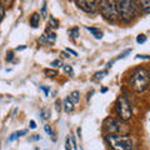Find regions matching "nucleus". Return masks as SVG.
Wrapping results in <instances>:
<instances>
[{
  "mask_svg": "<svg viewBox=\"0 0 150 150\" xmlns=\"http://www.w3.org/2000/svg\"><path fill=\"white\" fill-rule=\"evenodd\" d=\"M67 53L71 54V55H74V56H78V53H76V51L73 50V49H70V48H68V49H67Z\"/></svg>",
  "mask_w": 150,
  "mask_h": 150,
  "instance_id": "a878e982",
  "label": "nucleus"
},
{
  "mask_svg": "<svg viewBox=\"0 0 150 150\" xmlns=\"http://www.w3.org/2000/svg\"><path fill=\"white\" fill-rule=\"evenodd\" d=\"M40 115H41V118H43L44 120H46V119H49L50 118V111L49 110H41L40 111Z\"/></svg>",
  "mask_w": 150,
  "mask_h": 150,
  "instance_id": "6ab92c4d",
  "label": "nucleus"
},
{
  "mask_svg": "<svg viewBox=\"0 0 150 150\" xmlns=\"http://www.w3.org/2000/svg\"><path fill=\"white\" fill-rule=\"evenodd\" d=\"M103 1H104V0H95V3H96V5H98V6H100Z\"/></svg>",
  "mask_w": 150,
  "mask_h": 150,
  "instance_id": "72a5a7b5",
  "label": "nucleus"
},
{
  "mask_svg": "<svg viewBox=\"0 0 150 150\" xmlns=\"http://www.w3.org/2000/svg\"><path fill=\"white\" fill-rule=\"evenodd\" d=\"M39 23H40V14L39 13H34L30 16V25L33 28H38L39 26Z\"/></svg>",
  "mask_w": 150,
  "mask_h": 150,
  "instance_id": "6e6552de",
  "label": "nucleus"
},
{
  "mask_svg": "<svg viewBox=\"0 0 150 150\" xmlns=\"http://www.w3.org/2000/svg\"><path fill=\"white\" fill-rule=\"evenodd\" d=\"M63 69H64L65 73L70 75V76H74V70H73V68L70 67V65H63Z\"/></svg>",
  "mask_w": 150,
  "mask_h": 150,
  "instance_id": "2eb2a0df",
  "label": "nucleus"
},
{
  "mask_svg": "<svg viewBox=\"0 0 150 150\" xmlns=\"http://www.w3.org/2000/svg\"><path fill=\"white\" fill-rule=\"evenodd\" d=\"M86 30H88V31H90L91 34H93V36L95 38V39H101V38H103V31H101L100 29H96V28H89V26H86Z\"/></svg>",
  "mask_w": 150,
  "mask_h": 150,
  "instance_id": "1a4fd4ad",
  "label": "nucleus"
},
{
  "mask_svg": "<svg viewBox=\"0 0 150 150\" xmlns=\"http://www.w3.org/2000/svg\"><path fill=\"white\" fill-rule=\"evenodd\" d=\"M26 48V46H18V48H16V50H24Z\"/></svg>",
  "mask_w": 150,
  "mask_h": 150,
  "instance_id": "f704fd0d",
  "label": "nucleus"
},
{
  "mask_svg": "<svg viewBox=\"0 0 150 150\" xmlns=\"http://www.w3.org/2000/svg\"><path fill=\"white\" fill-rule=\"evenodd\" d=\"M50 21L53 23V26H54V28H58V26H59V23H58V20H56V19H54L53 16H50Z\"/></svg>",
  "mask_w": 150,
  "mask_h": 150,
  "instance_id": "393cba45",
  "label": "nucleus"
},
{
  "mask_svg": "<svg viewBox=\"0 0 150 150\" xmlns=\"http://www.w3.org/2000/svg\"><path fill=\"white\" fill-rule=\"evenodd\" d=\"M64 110L65 112H71L74 110V104L69 98H65V100H64Z\"/></svg>",
  "mask_w": 150,
  "mask_h": 150,
  "instance_id": "9d476101",
  "label": "nucleus"
},
{
  "mask_svg": "<svg viewBox=\"0 0 150 150\" xmlns=\"http://www.w3.org/2000/svg\"><path fill=\"white\" fill-rule=\"evenodd\" d=\"M145 41H146V36H145L144 34H140L137 36V43L138 44H144Z\"/></svg>",
  "mask_w": 150,
  "mask_h": 150,
  "instance_id": "f3484780",
  "label": "nucleus"
},
{
  "mask_svg": "<svg viewBox=\"0 0 150 150\" xmlns=\"http://www.w3.org/2000/svg\"><path fill=\"white\" fill-rule=\"evenodd\" d=\"M40 89H41V90H44V93H45V95H49V89H48V88L40 86Z\"/></svg>",
  "mask_w": 150,
  "mask_h": 150,
  "instance_id": "7c9ffc66",
  "label": "nucleus"
},
{
  "mask_svg": "<svg viewBox=\"0 0 150 150\" xmlns=\"http://www.w3.org/2000/svg\"><path fill=\"white\" fill-rule=\"evenodd\" d=\"M76 5L86 13H94L98 6L95 0H76Z\"/></svg>",
  "mask_w": 150,
  "mask_h": 150,
  "instance_id": "0eeeda50",
  "label": "nucleus"
},
{
  "mask_svg": "<svg viewBox=\"0 0 150 150\" xmlns=\"http://www.w3.org/2000/svg\"><path fill=\"white\" fill-rule=\"evenodd\" d=\"M130 86L134 91L143 93L149 86V71L145 68H139L131 74Z\"/></svg>",
  "mask_w": 150,
  "mask_h": 150,
  "instance_id": "f257e3e1",
  "label": "nucleus"
},
{
  "mask_svg": "<svg viewBox=\"0 0 150 150\" xmlns=\"http://www.w3.org/2000/svg\"><path fill=\"white\" fill-rule=\"evenodd\" d=\"M48 38H49V40L51 39V41H54V40L56 39V36H55L54 33H53V34H49V35H48Z\"/></svg>",
  "mask_w": 150,
  "mask_h": 150,
  "instance_id": "c756f323",
  "label": "nucleus"
},
{
  "mask_svg": "<svg viewBox=\"0 0 150 150\" xmlns=\"http://www.w3.org/2000/svg\"><path fill=\"white\" fill-rule=\"evenodd\" d=\"M44 130H45V133H46V134H49V135H50V137H51V138H53V140H56V137H55V133H54V131H53V129H51V128H50V126H49V125H45V126H44Z\"/></svg>",
  "mask_w": 150,
  "mask_h": 150,
  "instance_id": "ddd939ff",
  "label": "nucleus"
},
{
  "mask_svg": "<svg viewBox=\"0 0 150 150\" xmlns=\"http://www.w3.org/2000/svg\"><path fill=\"white\" fill-rule=\"evenodd\" d=\"M131 53V49H126L125 51H124V53H121L119 56H118V58H116L115 60H120V59H124V58H126V56H128V54H130Z\"/></svg>",
  "mask_w": 150,
  "mask_h": 150,
  "instance_id": "aec40b11",
  "label": "nucleus"
},
{
  "mask_svg": "<svg viewBox=\"0 0 150 150\" xmlns=\"http://www.w3.org/2000/svg\"><path fill=\"white\" fill-rule=\"evenodd\" d=\"M137 59H149V56H146V55H145V56H143V55H138V56H137Z\"/></svg>",
  "mask_w": 150,
  "mask_h": 150,
  "instance_id": "2f4dec72",
  "label": "nucleus"
},
{
  "mask_svg": "<svg viewBox=\"0 0 150 150\" xmlns=\"http://www.w3.org/2000/svg\"><path fill=\"white\" fill-rule=\"evenodd\" d=\"M45 75L48 78H54L58 75V70H53V69H46L45 70Z\"/></svg>",
  "mask_w": 150,
  "mask_h": 150,
  "instance_id": "4468645a",
  "label": "nucleus"
},
{
  "mask_svg": "<svg viewBox=\"0 0 150 150\" xmlns=\"http://www.w3.org/2000/svg\"><path fill=\"white\" fill-rule=\"evenodd\" d=\"M13 58H14V53H13V51H9L8 56H6V60H8V62H10V60H13Z\"/></svg>",
  "mask_w": 150,
  "mask_h": 150,
  "instance_id": "bb28decb",
  "label": "nucleus"
},
{
  "mask_svg": "<svg viewBox=\"0 0 150 150\" xmlns=\"http://www.w3.org/2000/svg\"><path fill=\"white\" fill-rule=\"evenodd\" d=\"M116 114H118L119 118L123 121H128L131 119V115H133V111H131V105L129 100L126 99L125 96H119L118 100H116Z\"/></svg>",
  "mask_w": 150,
  "mask_h": 150,
  "instance_id": "20e7f679",
  "label": "nucleus"
},
{
  "mask_svg": "<svg viewBox=\"0 0 150 150\" xmlns=\"http://www.w3.org/2000/svg\"><path fill=\"white\" fill-rule=\"evenodd\" d=\"M41 138H40V135H35V137H33L31 138V140H40Z\"/></svg>",
  "mask_w": 150,
  "mask_h": 150,
  "instance_id": "473e14b6",
  "label": "nucleus"
},
{
  "mask_svg": "<svg viewBox=\"0 0 150 150\" xmlns=\"http://www.w3.org/2000/svg\"><path fill=\"white\" fill-rule=\"evenodd\" d=\"M4 15H5V8H4V5H3L1 3H0V21L3 20Z\"/></svg>",
  "mask_w": 150,
  "mask_h": 150,
  "instance_id": "412c9836",
  "label": "nucleus"
},
{
  "mask_svg": "<svg viewBox=\"0 0 150 150\" xmlns=\"http://www.w3.org/2000/svg\"><path fill=\"white\" fill-rule=\"evenodd\" d=\"M69 35H71V38L76 39V38H79V29L78 28H73L71 30H69Z\"/></svg>",
  "mask_w": 150,
  "mask_h": 150,
  "instance_id": "dca6fc26",
  "label": "nucleus"
},
{
  "mask_svg": "<svg viewBox=\"0 0 150 150\" xmlns=\"http://www.w3.org/2000/svg\"><path fill=\"white\" fill-rule=\"evenodd\" d=\"M118 16L123 19V21L130 23L137 15V5L134 0H115Z\"/></svg>",
  "mask_w": 150,
  "mask_h": 150,
  "instance_id": "f03ea898",
  "label": "nucleus"
},
{
  "mask_svg": "<svg viewBox=\"0 0 150 150\" xmlns=\"http://www.w3.org/2000/svg\"><path fill=\"white\" fill-rule=\"evenodd\" d=\"M28 134V130H20V131H16V133H14L10 135V138H9V142H14V140H16L19 138L24 137V135Z\"/></svg>",
  "mask_w": 150,
  "mask_h": 150,
  "instance_id": "9b49d317",
  "label": "nucleus"
},
{
  "mask_svg": "<svg viewBox=\"0 0 150 150\" xmlns=\"http://www.w3.org/2000/svg\"><path fill=\"white\" fill-rule=\"evenodd\" d=\"M65 150H71V145H70V138H67V140H65Z\"/></svg>",
  "mask_w": 150,
  "mask_h": 150,
  "instance_id": "5701e85b",
  "label": "nucleus"
},
{
  "mask_svg": "<svg viewBox=\"0 0 150 150\" xmlns=\"http://www.w3.org/2000/svg\"><path fill=\"white\" fill-rule=\"evenodd\" d=\"M69 99L71 100V103H73L74 105H75V104H78V103L80 101V94H79V91H73L71 94H70Z\"/></svg>",
  "mask_w": 150,
  "mask_h": 150,
  "instance_id": "f8f14e48",
  "label": "nucleus"
},
{
  "mask_svg": "<svg viewBox=\"0 0 150 150\" xmlns=\"http://www.w3.org/2000/svg\"><path fill=\"white\" fill-rule=\"evenodd\" d=\"M105 140L108 145L112 150H133V142L128 135H105Z\"/></svg>",
  "mask_w": 150,
  "mask_h": 150,
  "instance_id": "7ed1b4c3",
  "label": "nucleus"
},
{
  "mask_svg": "<svg viewBox=\"0 0 150 150\" xmlns=\"http://www.w3.org/2000/svg\"><path fill=\"white\" fill-rule=\"evenodd\" d=\"M41 15H43V18H46V3L45 1L43 4V9H41Z\"/></svg>",
  "mask_w": 150,
  "mask_h": 150,
  "instance_id": "b1692460",
  "label": "nucleus"
},
{
  "mask_svg": "<svg viewBox=\"0 0 150 150\" xmlns=\"http://www.w3.org/2000/svg\"><path fill=\"white\" fill-rule=\"evenodd\" d=\"M60 105H62V103H60L59 100H56L55 101V108H56V110H58V111H60V108H62Z\"/></svg>",
  "mask_w": 150,
  "mask_h": 150,
  "instance_id": "cd10ccee",
  "label": "nucleus"
},
{
  "mask_svg": "<svg viewBox=\"0 0 150 150\" xmlns=\"http://www.w3.org/2000/svg\"><path fill=\"white\" fill-rule=\"evenodd\" d=\"M62 55L64 56V58H69V55H68V53H67V51H64V53H63Z\"/></svg>",
  "mask_w": 150,
  "mask_h": 150,
  "instance_id": "c9c22d12",
  "label": "nucleus"
},
{
  "mask_svg": "<svg viewBox=\"0 0 150 150\" xmlns=\"http://www.w3.org/2000/svg\"><path fill=\"white\" fill-rule=\"evenodd\" d=\"M106 74H108L106 70H104V71H99V73H96V74H95V76H94V78H95L96 80H101V79L104 78Z\"/></svg>",
  "mask_w": 150,
  "mask_h": 150,
  "instance_id": "a211bd4d",
  "label": "nucleus"
},
{
  "mask_svg": "<svg viewBox=\"0 0 150 150\" xmlns=\"http://www.w3.org/2000/svg\"><path fill=\"white\" fill-rule=\"evenodd\" d=\"M101 14L108 21L114 23L118 19V11H116L115 0H104L100 5Z\"/></svg>",
  "mask_w": 150,
  "mask_h": 150,
  "instance_id": "39448f33",
  "label": "nucleus"
},
{
  "mask_svg": "<svg viewBox=\"0 0 150 150\" xmlns=\"http://www.w3.org/2000/svg\"><path fill=\"white\" fill-rule=\"evenodd\" d=\"M29 125H30V128H31V129H35V128H36V123H35L34 120H30Z\"/></svg>",
  "mask_w": 150,
  "mask_h": 150,
  "instance_id": "c85d7f7f",
  "label": "nucleus"
},
{
  "mask_svg": "<svg viewBox=\"0 0 150 150\" xmlns=\"http://www.w3.org/2000/svg\"><path fill=\"white\" fill-rule=\"evenodd\" d=\"M50 65H53V67H55V68H62L63 67V63L60 62V60H54V62L51 63Z\"/></svg>",
  "mask_w": 150,
  "mask_h": 150,
  "instance_id": "4be33fe9",
  "label": "nucleus"
},
{
  "mask_svg": "<svg viewBox=\"0 0 150 150\" xmlns=\"http://www.w3.org/2000/svg\"><path fill=\"white\" fill-rule=\"evenodd\" d=\"M106 91H108L106 88H103V89H101V93H106Z\"/></svg>",
  "mask_w": 150,
  "mask_h": 150,
  "instance_id": "e433bc0d",
  "label": "nucleus"
},
{
  "mask_svg": "<svg viewBox=\"0 0 150 150\" xmlns=\"http://www.w3.org/2000/svg\"><path fill=\"white\" fill-rule=\"evenodd\" d=\"M104 129L108 131V134H119L123 131V124L119 120H115L112 118H109L105 120L104 123Z\"/></svg>",
  "mask_w": 150,
  "mask_h": 150,
  "instance_id": "423d86ee",
  "label": "nucleus"
}]
</instances>
